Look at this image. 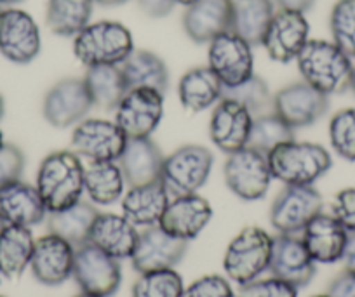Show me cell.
Instances as JSON below:
<instances>
[{
	"instance_id": "ac0fdd59",
	"label": "cell",
	"mask_w": 355,
	"mask_h": 297,
	"mask_svg": "<svg viewBox=\"0 0 355 297\" xmlns=\"http://www.w3.org/2000/svg\"><path fill=\"white\" fill-rule=\"evenodd\" d=\"M252 114L230 98H221L214 105L209 122L211 141L225 153L245 148L252 127Z\"/></svg>"
},
{
	"instance_id": "cb8c5ba5",
	"label": "cell",
	"mask_w": 355,
	"mask_h": 297,
	"mask_svg": "<svg viewBox=\"0 0 355 297\" xmlns=\"http://www.w3.org/2000/svg\"><path fill=\"white\" fill-rule=\"evenodd\" d=\"M47 209L33 184L18 179L0 188V216L8 224L32 228L42 223Z\"/></svg>"
},
{
	"instance_id": "d4e9b609",
	"label": "cell",
	"mask_w": 355,
	"mask_h": 297,
	"mask_svg": "<svg viewBox=\"0 0 355 297\" xmlns=\"http://www.w3.org/2000/svg\"><path fill=\"white\" fill-rule=\"evenodd\" d=\"M171 195L162 181L131 186L122 198V216L136 228H150L160 223Z\"/></svg>"
},
{
	"instance_id": "74e56055",
	"label": "cell",
	"mask_w": 355,
	"mask_h": 297,
	"mask_svg": "<svg viewBox=\"0 0 355 297\" xmlns=\"http://www.w3.org/2000/svg\"><path fill=\"white\" fill-rule=\"evenodd\" d=\"M223 98H230L241 103L251 111L252 117L268 114L266 110L272 108V101H274L266 82L258 75H251L248 80L234 87H223Z\"/></svg>"
},
{
	"instance_id": "d6986e66",
	"label": "cell",
	"mask_w": 355,
	"mask_h": 297,
	"mask_svg": "<svg viewBox=\"0 0 355 297\" xmlns=\"http://www.w3.org/2000/svg\"><path fill=\"white\" fill-rule=\"evenodd\" d=\"M317 262L296 235H279L274 238L268 269L272 276L291 283L296 289L306 287L317 273Z\"/></svg>"
},
{
	"instance_id": "52a82bcc",
	"label": "cell",
	"mask_w": 355,
	"mask_h": 297,
	"mask_svg": "<svg viewBox=\"0 0 355 297\" xmlns=\"http://www.w3.org/2000/svg\"><path fill=\"white\" fill-rule=\"evenodd\" d=\"M223 170L225 183L232 193L248 202L265 197L274 179L268 156L249 146L230 153Z\"/></svg>"
},
{
	"instance_id": "7dc6e473",
	"label": "cell",
	"mask_w": 355,
	"mask_h": 297,
	"mask_svg": "<svg viewBox=\"0 0 355 297\" xmlns=\"http://www.w3.org/2000/svg\"><path fill=\"white\" fill-rule=\"evenodd\" d=\"M341 262L345 266V271L355 273V233H348L347 245H345Z\"/></svg>"
},
{
	"instance_id": "d590c367",
	"label": "cell",
	"mask_w": 355,
	"mask_h": 297,
	"mask_svg": "<svg viewBox=\"0 0 355 297\" xmlns=\"http://www.w3.org/2000/svg\"><path fill=\"white\" fill-rule=\"evenodd\" d=\"M291 139H295V129L289 127L275 111H268L252 118L248 146L268 155L279 145Z\"/></svg>"
},
{
	"instance_id": "f35d334b",
	"label": "cell",
	"mask_w": 355,
	"mask_h": 297,
	"mask_svg": "<svg viewBox=\"0 0 355 297\" xmlns=\"http://www.w3.org/2000/svg\"><path fill=\"white\" fill-rule=\"evenodd\" d=\"M333 42L347 56L355 57V0H338L329 16Z\"/></svg>"
},
{
	"instance_id": "ffe728a7",
	"label": "cell",
	"mask_w": 355,
	"mask_h": 297,
	"mask_svg": "<svg viewBox=\"0 0 355 297\" xmlns=\"http://www.w3.org/2000/svg\"><path fill=\"white\" fill-rule=\"evenodd\" d=\"M75 247L58 235L49 233L35 240L30 269L44 285H61L73 275Z\"/></svg>"
},
{
	"instance_id": "7a4b0ae2",
	"label": "cell",
	"mask_w": 355,
	"mask_h": 297,
	"mask_svg": "<svg viewBox=\"0 0 355 297\" xmlns=\"http://www.w3.org/2000/svg\"><path fill=\"white\" fill-rule=\"evenodd\" d=\"M303 82L322 94L347 91L352 75V57L329 40H309L296 57Z\"/></svg>"
},
{
	"instance_id": "f1b7e54d",
	"label": "cell",
	"mask_w": 355,
	"mask_h": 297,
	"mask_svg": "<svg viewBox=\"0 0 355 297\" xmlns=\"http://www.w3.org/2000/svg\"><path fill=\"white\" fill-rule=\"evenodd\" d=\"M274 15V0H232L230 32L237 33L252 47L261 46Z\"/></svg>"
},
{
	"instance_id": "6da1fadb",
	"label": "cell",
	"mask_w": 355,
	"mask_h": 297,
	"mask_svg": "<svg viewBox=\"0 0 355 297\" xmlns=\"http://www.w3.org/2000/svg\"><path fill=\"white\" fill-rule=\"evenodd\" d=\"M85 167L75 152L61 150L47 155L37 172V190L47 213H58L80 202Z\"/></svg>"
},
{
	"instance_id": "7bdbcfd3",
	"label": "cell",
	"mask_w": 355,
	"mask_h": 297,
	"mask_svg": "<svg viewBox=\"0 0 355 297\" xmlns=\"http://www.w3.org/2000/svg\"><path fill=\"white\" fill-rule=\"evenodd\" d=\"M183 297H235L230 282L220 275H207L196 280Z\"/></svg>"
},
{
	"instance_id": "681fc988",
	"label": "cell",
	"mask_w": 355,
	"mask_h": 297,
	"mask_svg": "<svg viewBox=\"0 0 355 297\" xmlns=\"http://www.w3.org/2000/svg\"><path fill=\"white\" fill-rule=\"evenodd\" d=\"M96 4H101V6H119V4H124V2H128V0H94Z\"/></svg>"
},
{
	"instance_id": "ee69618b",
	"label": "cell",
	"mask_w": 355,
	"mask_h": 297,
	"mask_svg": "<svg viewBox=\"0 0 355 297\" xmlns=\"http://www.w3.org/2000/svg\"><path fill=\"white\" fill-rule=\"evenodd\" d=\"M333 216L348 233H355V188H345L334 197Z\"/></svg>"
},
{
	"instance_id": "680465c9",
	"label": "cell",
	"mask_w": 355,
	"mask_h": 297,
	"mask_svg": "<svg viewBox=\"0 0 355 297\" xmlns=\"http://www.w3.org/2000/svg\"><path fill=\"white\" fill-rule=\"evenodd\" d=\"M312 297H329L327 294H317V296H312Z\"/></svg>"
},
{
	"instance_id": "7c38bea8",
	"label": "cell",
	"mask_w": 355,
	"mask_h": 297,
	"mask_svg": "<svg viewBox=\"0 0 355 297\" xmlns=\"http://www.w3.org/2000/svg\"><path fill=\"white\" fill-rule=\"evenodd\" d=\"M322 213V197L313 186H286L275 198L270 223L279 235H296Z\"/></svg>"
},
{
	"instance_id": "94428289",
	"label": "cell",
	"mask_w": 355,
	"mask_h": 297,
	"mask_svg": "<svg viewBox=\"0 0 355 297\" xmlns=\"http://www.w3.org/2000/svg\"><path fill=\"white\" fill-rule=\"evenodd\" d=\"M0 297H6V296H0Z\"/></svg>"
},
{
	"instance_id": "9c48e42d",
	"label": "cell",
	"mask_w": 355,
	"mask_h": 297,
	"mask_svg": "<svg viewBox=\"0 0 355 297\" xmlns=\"http://www.w3.org/2000/svg\"><path fill=\"white\" fill-rule=\"evenodd\" d=\"M207 66L216 73L223 87H234L254 75L252 46L234 32L214 37L207 51Z\"/></svg>"
},
{
	"instance_id": "f546056e",
	"label": "cell",
	"mask_w": 355,
	"mask_h": 297,
	"mask_svg": "<svg viewBox=\"0 0 355 297\" xmlns=\"http://www.w3.org/2000/svg\"><path fill=\"white\" fill-rule=\"evenodd\" d=\"M35 238L25 226L8 224L0 235V276L16 280L30 268Z\"/></svg>"
},
{
	"instance_id": "83f0119b",
	"label": "cell",
	"mask_w": 355,
	"mask_h": 297,
	"mask_svg": "<svg viewBox=\"0 0 355 297\" xmlns=\"http://www.w3.org/2000/svg\"><path fill=\"white\" fill-rule=\"evenodd\" d=\"M178 96L185 110L199 114L223 98V84L209 66H197L183 75L178 85Z\"/></svg>"
},
{
	"instance_id": "2e32d148",
	"label": "cell",
	"mask_w": 355,
	"mask_h": 297,
	"mask_svg": "<svg viewBox=\"0 0 355 297\" xmlns=\"http://www.w3.org/2000/svg\"><path fill=\"white\" fill-rule=\"evenodd\" d=\"M189 242L164 231L159 224L145 228L139 233L138 244L131 255L132 268L138 273L174 269L185 258Z\"/></svg>"
},
{
	"instance_id": "8d00e7d4",
	"label": "cell",
	"mask_w": 355,
	"mask_h": 297,
	"mask_svg": "<svg viewBox=\"0 0 355 297\" xmlns=\"http://www.w3.org/2000/svg\"><path fill=\"white\" fill-rule=\"evenodd\" d=\"M185 285L176 269L139 273L132 285V297H183Z\"/></svg>"
},
{
	"instance_id": "44dd1931",
	"label": "cell",
	"mask_w": 355,
	"mask_h": 297,
	"mask_svg": "<svg viewBox=\"0 0 355 297\" xmlns=\"http://www.w3.org/2000/svg\"><path fill=\"white\" fill-rule=\"evenodd\" d=\"M213 217V207L200 195L174 197L167 206L159 226L169 235L182 240H193L199 237Z\"/></svg>"
},
{
	"instance_id": "c3c4849f",
	"label": "cell",
	"mask_w": 355,
	"mask_h": 297,
	"mask_svg": "<svg viewBox=\"0 0 355 297\" xmlns=\"http://www.w3.org/2000/svg\"><path fill=\"white\" fill-rule=\"evenodd\" d=\"M277 6L281 9H286V11H295V12H303L305 15L306 11L313 8L315 0H275Z\"/></svg>"
},
{
	"instance_id": "277c9868",
	"label": "cell",
	"mask_w": 355,
	"mask_h": 297,
	"mask_svg": "<svg viewBox=\"0 0 355 297\" xmlns=\"http://www.w3.org/2000/svg\"><path fill=\"white\" fill-rule=\"evenodd\" d=\"M132 51L131 32L117 21L89 23L73 40L75 57L87 68L101 64L121 66Z\"/></svg>"
},
{
	"instance_id": "60d3db41",
	"label": "cell",
	"mask_w": 355,
	"mask_h": 297,
	"mask_svg": "<svg viewBox=\"0 0 355 297\" xmlns=\"http://www.w3.org/2000/svg\"><path fill=\"white\" fill-rule=\"evenodd\" d=\"M239 297H298V289L277 276H272L242 285Z\"/></svg>"
},
{
	"instance_id": "e575fe53",
	"label": "cell",
	"mask_w": 355,
	"mask_h": 297,
	"mask_svg": "<svg viewBox=\"0 0 355 297\" xmlns=\"http://www.w3.org/2000/svg\"><path fill=\"white\" fill-rule=\"evenodd\" d=\"M94 0H49L46 21L53 33L75 37L89 25Z\"/></svg>"
},
{
	"instance_id": "1f68e13d",
	"label": "cell",
	"mask_w": 355,
	"mask_h": 297,
	"mask_svg": "<svg viewBox=\"0 0 355 297\" xmlns=\"http://www.w3.org/2000/svg\"><path fill=\"white\" fill-rule=\"evenodd\" d=\"M125 177L119 162H91L84 172V191L91 202L112 206L125 191Z\"/></svg>"
},
{
	"instance_id": "6f0895ef",
	"label": "cell",
	"mask_w": 355,
	"mask_h": 297,
	"mask_svg": "<svg viewBox=\"0 0 355 297\" xmlns=\"http://www.w3.org/2000/svg\"><path fill=\"white\" fill-rule=\"evenodd\" d=\"M4 134H2V131H0V146H2V145H4Z\"/></svg>"
},
{
	"instance_id": "e0dca14e",
	"label": "cell",
	"mask_w": 355,
	"mask_h": 297,
	"mask_svg": "<svg viewBox=\"0 0 355 297\" xmlns=\"http://www.w3.org/2000/svg\"><path fill=\"white\" fill-rule=\"evenodd\" d=\"M310 25L303 12L279 9L266 28L261 46L270 60L277 63H289L298 57L309 42Z\"/></svg>"
},
{
	"instance_id": "5bb4252c",
	"label": "cell",
	"mask_w": 355,
	"mask_h": 297,
	"mask_svg": "<svg viewBox=\"0 0 355 297\" xmlns=\"http://www.w3.org/2000/svg\"><path fill=\"white\" fill-rule=\"evenodd\" d=\"M329 108V96L322 94L306 82L286 85L274 96L272 111L279 115L289 127L302 129L315 124Z\"/></svg>"
},
{
	"instance_id": "5b68a950",
	"label": "cell",
	"mask_w": 355,
	"mask_h": 297,
	"mask_svg": "<svg viewBox=\"0 0 355 297\" xmlns=\"http://www.w3.org/2000/svg\"><path fill=\"white\" fill-rule=\"evenodd\" d=\"M274 237L258 226H248L228 244L223 268L228 278L239 285L258 280L270 266Z\"/></svg>"
},
{
	"instance_id": "4316f807",
	"label": "cell",
	"mask_w": 355,
	"mask_h": 297,
	"mask_svg": "<svg viewBox=\"0 0 355 297\" xmlns=\"http://www.w3.org/2000/svg\"><path fill=\"white\" fill-rule=\"evenodd\" d=\"M138 228L124 216L105 213L94 219L89 242L115 259H131L138 244Z\"/></svg>"
},
{
	"instance_id": "ab89813d",
	"label": "cell",
	"mask_w": 355,
	"mask_h": 297,
	"mask_svg": "<svg viewBox=\"0 0 355 297\" xmlns=\"http://www.w3.org/2000/svg\"><path fill=\"white\" fill-rule=\"evenodd\" d=\"M329 141L334 152L348 162H355V108H345L329 122Z\"/></svg>"
},
{
	"instance_id": "836d02e7",
	"label": "cell",
	"mask_w": 355,
	"mask_h": 297,
	"mask_svg": "<svg viewBox=\"0 0 355 297\" xmlns=\"http://www.w3.org/2000/svg\"><path fill=\"white\" fill-rule=\"evenodd\" d=\"M98 210L87 202H77L58 213H51L49 216V233L58 235L70 242L73 247L89 242L91 228L98 216Z\"/></svg>"
},
{
	"instance_id": "4dcf8cb0",
	"label": "cell",
	"mask_w": 355,
	"mask_h": 297,
	"mask_svg": "<svg viewBox=\"0 0 355 297\" xmlns=\"http://www.w3.org/2000/svg\"><path fill=\"white\" fill-rule=\"evenodd\" d=\"M125 85L129 89H153L166 92L169 85V71L162 57L145 49H135L121 64Z\"/></svg>"
},
{
	"instance_id": "7402d4cb",
	"label": "cell",
	"mask_w": 355,
	"mask_h": 297,
	"mask_svg": "<svg viewBox=\"0 0 355 297\" xmlns=\"http://www.w3.org/2000/svg\"><path fill=\"white\" fill-rule=\"evenodd\" d=\"M302 233L303 244L313 261L319 264H333L341 261L348 240V231L333 214H317Z\"/></svg>"
},
{
	"instance_id": "8fae6325",
	"label": "cell",
	"mask_w": 355,
	"mask_h": 297,
	"mask_svg": "<svg viewBox=\"0 0 355 297\" xmlns=\"http://www.w3.org/2000/svg\"><path fill=\"white\" fill-rule=\"evenodd\" d=\"M164 117V94L153 89H129L115 108V124L128 139L150 138Z\"/></svg>"
},
{
	"instance_id": "bcb514c9",
	"label": "cell",
	"mask_w": 355,
	"mask_h": 297,
	"mask_svg": "<svg viewBox=\"0 0 355 297\" xmlns=\"http://www.w3.org/2000/svg\"><path fill=\"white\" fill-rule=\"evenodd\" d=\"M139 8L150 18H164L174 9V0H138Z\"/></svg>"
},
{
	"instance_id": "ba28073f",
	"label": "cell",
	"mask_w": 355,
	"mask_h": 297,
	"mask_svg": "<svg viewBox=\"0 0 355 297\" xmlns=\"http://www.w3.org/2000/svg\"><path fill=\"white\" fill-rule=\"evenodd\" d=\"M82 292L100 297H110L122 282V268L119 259L98 249L91 242L75 247L73 275Z\"/></svg>"
},
{
	"instance_id": "603a6c76",
	"label": "cell",
	"mask_w": 355,
	"mask_h": 297,
	"mask_svg": "<svg viewBox=\"0 0 355 297\" xmlns=\"http://www.w3.org/2000/svg\"><path fill=\"white\" fill-rule=\"evenodd\" d=\"M230 26L232 0H196L183 15L185 33L197 44H209Z\"/></svg>"
},
{
	"instance_id": "30bf717a",
	"label": "cell",
	"mask_w": 355,
	"mask_h": 297,
	"mask_svg": "<svg viewBox=\"0 0 355 297\" xmlns=\"http://www.w3.org/2000/svg\"><path fill=\"white\" fill-rule=\"evenodd\" d=\"M128 143V136L115 122L84 118L71 134V148L89 162H117Z\"/></svg>"
},
{
	"instance_id": "f6af8a7d",
	"label": "cell",
	"mask_w": 355,
	"mask_h": 297,
	"mask_svg": "<svg viewBox=\"0 0 355 297\" xmlns=\"http://www.w3.org/2000/svg\"><path fill=\"white\" fill-rule=\"evenodd\" d=\"M329 297H355V273L343 271L327 289Z\"/></svg>"
},
{
	"instance_id": "d6a6232c",
	"label": "cell",
	"mask_w": 355,
	"mask_h": 297,
	"mask_svg": "<svg viewBox=\"0 0 355 297\" xmlns=\"http://www.w3.org/2000/svg\"><path fill=\"white\" fill-rule=\"evenodd\" d=\"M84 84L94 107H100L103 110H115L128 92L121 66H115V64L89 66L85 71Z\"/></svg>"
},
{
	"instance_id": "9f6ffc18",
	"label": "cell",
	"mask_w": 355,
	"mask_h": 297,
	"mask_svg": "<svg viewBox=\"0 0 355 297\" xmlns=\"http://www.w3.org/2000/svg\"><path fill=\"white\" fill-rule=\"evenodd\" d=\"M75 297H100V296H94V294H87V292H80L78 296Z\"/></svg>"
},
{
	"instance_id": "9a60e30c",
	"label": "cell",
	"mask_w": 355,
	"mask_h": 297,
	"mask_svg": "<svg viewBox=\"0 0 355 297\" xmlns=\"http://www.w3.org/2000/svg\"><path fill=\"white\" fill-rule=\"evenodd\" d=\"M93 107L84 78H64L49 89L44 98L42 114L51 125L64 129L84 120Z\"/></svg>"
},
{
	"instance_id": "8992f818",
	"label": "cell",
	"mask_w": 355,
	"mask_h": 297,
	"mask_svg": "<svg viewBox=\"0 0 355 297\" xmlns=\"http://www.w3.org/2000/svg\"><path fill=\"white\" fill-rule=\"evenodd\" d=\"M213 163V153L206 146L185 145L164 159L160 181L171 197L197 193L209 179Z\"/></svg>"
},
{
	"instance_id": "484cf974",
	"label": "cell",
	"mask_w": 355,
	"mask_h": 297,
	"mask_svg": "<svg viewBox=\"0 0 355 297\" xmlns=\"http://www.w3.org/2000/svg\"><path fill=\"white\" fill-rule=\"evenodd\" d=\"M117 162L129 186L160 181L162 176L164 155L150 138L128 139L124 152Z\"/></svg>"
},
{
	"instance_id": "3957f363",
	"label": "cell",
	"mask_w": 355,
	"mask_h": 297,
	"mask_svg": "<svg viewBox=\"0 0 355 297\" xmlns=\"http://www.w3.org/2000/svg\"><path fill=\"white\" fill-rule=\"evenodd\" d=\"M272 176L286 186H313L333 165L329 152L317 143L286 141L268 153Z\"/></svg>"
},
{
	"instance_id": "816d5d0a",
	"label": "cell",
	"mask_w": 355,
	"mask_h": 297,
	"mask_svg": "<svg viewBox=\"0 0 355 297\" xmlns=\"http://www.w3.org/2000/svg\"><path fill=\"white\" fill-rule=\"evenodd\" d=\"M174 2H176V4H180V6H185V8H189V6H192L196 0H174Z\"/></svg>"
},
{
	"instance_id": "f907efd6",
	"label": "cell",
	"mask_w": 355,
	"mask_h": 297,
	"mask_svg": "<svg viewBox=\"0 0 355 297\" xmlns=\"http://www.w3.org/2000/svg\"><path fill=\"white\" fill-rule=\"evenodd\" d=\"M348 89H352V92L355 94V64L352 68V75H350V84H348Z\"/></svg>"
},
{
	"instance_id": "4fadbf2b",
	"label": "cell",
	"mask_w": 355,
	"mask_h": 297,
	"mask_svg": "<svg viewBox=\"0 0 355 297\" xmlns=\"http://www.w3.org/2000/svg\"><path fill=\"white\" fill-rule=\"evenodd\" d=\"M40 30L35 19L21 9L0 12V53L16 64H28L40 53Z\"/></svg>"
},
{
	"instance_id": "6125c7cd",
	"label": "cell",
	"mask_w": 355,
	"mask_h": 297,
	"mask_svg": "<svg viewBox=\"0 0 355 297\" xmlns=\"http://www.w3.org/2000/svg\"><path fill=\"white\" fill-rule=\"evenodd\" d=\"M0 278H2V276H0Z\"/></svg>"
},
{
	"instance_id": "11a10c76",
	"label": "cell",
	"mask_w": 355,
	"mask_h": 297,
	"mask_svg": "<svg viewBox=\"0 0 355 297\" xmlns=\"http://www.w3.org/2000/svg\"><path fill=\"white\" fill-rule=\"evenodd\" d=\"M6 226H8V223H6V221L2 219V216H0V235H2V231H4Z\"/></svg>"
},
{
	"instance_id": "db71d44e",
	"label": "cell",
	"mask_w": 355,
	"mask_h": 297,
	"mask_svg": "<svg viewBox=\"0 0 355 297\" xmlns=\"http://www.w3.org/2000/svg\"><path fill=\"white\" fill-rule=\"evenodd\" d=\"M21 0H0V6H12V4H18Z\"/></svg>"
},
{
	"instance_id": "b9f144b4",
	"label": "cell",
	"mask_w": 355,
	"mask_h": 297,
	"mask_svg": "<svg viewBox=\"0 0 355 297\" xmlns=\"http://www.w3.org/2000/svg\"><path fill=\"white\" fill-rule=\"evenodd\" d=\"M23 170H25V155L21 150L12 143H4L0 146V188L21 179Z\"/></svg>"
},
{
	"instance_id": "91938a15",
	"label": "cell",
	"mask_w": 355,
	"mask_h": 297,
	"mask_svg": "<svg viewBox=\"0 0 355 297\" xmlns=\"http://www.w3.org/2000/svg\"><path fill=\"white\" fill-rule=\"evenodd\" d=\"M0 12H2V6H0Z\"/></svg>"
},
{
	"instance_id": "f5cc1de1",
	"label": "cell",
	"mask_w": 355,
	"mask_h": 297,
	"mask_svg": "<svg viewBox=\"0 0 355 297\" xmlns=\"http://www.w3.org/2000/svg\"><path fill=\"white\" fill-rule=\"evenodd\" d=\"M4 111H6V103H4V98L0 94V118L4 117Z\"/></svg>"
}]
</instances>
